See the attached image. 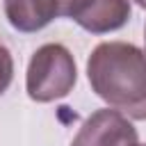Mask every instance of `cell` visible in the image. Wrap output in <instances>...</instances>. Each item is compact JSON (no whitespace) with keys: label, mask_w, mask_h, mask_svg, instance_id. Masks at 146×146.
<instances>
[{"label":"cell","mask_w":146,"mask_h":146,"mask_svg":"<svg viewBox=\"0 0 146 146\" xmlns=\"http://www.w3.org/2000/svg\"><path fill=\"white\" fill-rule=\"evenodd\" d=\"M137 130L116 110H96L78 130L71 146H135Z\"/></svg>","instance_id":"3957f363"},{"label":"cell","mask_w":146,"mask_h":146,"mask_svg":"<svg viewBox=\"0 0 146 146\" xmlns=\"http://www.w3.org/2000/svg\"><path fill=\"white\" fill-rule=\"evenodd\" d=\"M135 2H137L139 7H144V9H146V0H135Z\"/></svg>","instance_id":"52a82bcc"},{"label":"cell","mask_w":146,"mask_h":146,"mask_svg":"<svg viewBox=\"0 0 146 146\" xmlns=\"http://www.w3.org/2000/svg\"><path fill=\"white\" fill-rule=\"evenodd\" d=\"M78 0H2L9 25L18 32H39L59 16L71 14Z\"/></svg>","instance_id":"277c9868"},{"label":"cell","mask_w":146,"mask_h":146,"mask_svg":"<svg viewBox=\"0 0 146 146\" xmlns=\"http://www.w3.org/2000/svg\"><path fill=\"white\" fill-rule=\"evenodd\" d=\"M144 39H146V27H144Z\"/></svg>","instance_id":"ba28073f"},{"label":"cell","mask_w":146,"mask_h":146,"mask_svg":"<svg viewBox=\"0 0 146 146\" xmlns=\"http://www.w3.org/2000/svg\"><path fill=\"white\" fill-rule=\"evenodd\" d=\"M14 80V59H11V52L0 43V96L9 89Z\"/></svg>","instance_id":"8992f818"},{"label":"cell","mask_w":146,"mask_h":146,"mask_svg":"<svg viewBox=\"0 0 146 146\" xmlns=\"http://www.w3.org/2000/svg\"><path fill=\"white\" fill-rule=\"evenodd\" d=\"M135 146H141V144H135Z\"/></svg>","instance_id":"9c48e42d"},{"label":"cell","mask_w":146,"mask_h":146,"mask_svg":"<svg viewBox=\"0 0 146 146\" xmlns=\"http://www.w3.org/2000/svg\"><path fill=\"white\" fill-rule=\"evenodd\" d=\"M78 80L75 59L62 43H43L27 64L25 89L36 103H52L71 94Z\"/></svg>","instance_id":"7a4b0ae2"},{"label":"cell","mask_w":146,"mask_h":146,"mask_svg":"<svg viewBox=\"0 0 146 146\" xmlns=\"http://www.w3.org/2000/svg\"><path fill=\"white\" fill-rule=\"evenodd\" d=\"M91 91L123 116L146 121V52L135 43H98L87 59Z\"/></svg>","instance_id":"6da1fadb"},{"label":"cell","mask_w":146,"mask_h":146,"mask_svg":"<svg viewBox=\"0 0 146 146\" xmlns=\"http://www.w3.org/2000/svg\"><path fill=\"white\" fill-rule=\"evenodd\" d=\"M130 0H78L68 18L91 34H107L121 30L130 21Z\"/></svg>","instance_id":"5b68a950"}]
</instances>
